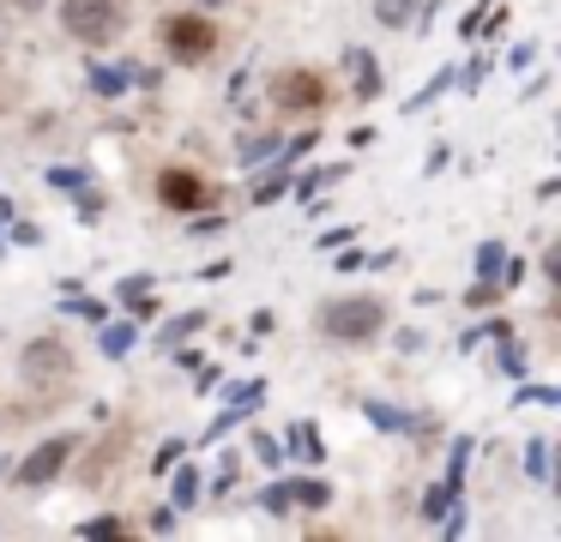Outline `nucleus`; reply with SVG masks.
<instances>
[{
  "instance_id": "nucleus-1",
  "label": "nucleus",
  "mask_w": 561,
  "mask_h": 542,
  "mask_svg": "<svg viewBox=\"0 0 561 542\" xmlns=\"http://www.w3.org/2000/svg\"><path fill=\"white\" fill-rule=\"evenodd\" d=\"M380 325H387V308L368 296H339L320 308V332L339 337V344H363V337H375Z\"/></svg>"
},
{
  "instance_id": "nucleus-2",
  "label": "nucleus",
  "mask_w": 561,
  "mask_h": 542,
  "mask_svg": "<svg viewBox=\"0 0 561 542\" xmlns=\"http://www.w3.org/2000/svg\"><path fill=\"white\" fill-rule=\"evenodd\" d=\"M61 24H67V31H73L85 48H103V43H115V36H122L127 12H122V0H67V7H61Z\"/></svg>"
},
{
  "instance_id": "nucleus-3",
  "label": "nucleus",
  "mask_w": 561,
  "mask_h": 542,
  "mask_svg": "<svg viewBox=\"0 0 561 542\" xmlns=\"http://www.w3.org/2000/svg\"><path fill=\"white\" fill-rule=\"evenodd\" d=\"M163 43H170L175 60H206L211 48H218V24L199 19V12H182V19L163 24Z\"/></svg>"
},
{
  "instance_id": "nucleus-4",
  "label": "nucleus",
  "mask_w": 561,
  "mask_h": 542,
  "mask_svg": "<svg viewBox=\"0 0 561 542\" xmlns=\"http://www.w3.org/2000/svg\"><path fill=\"white\" fill-rule=\"evenodd\" d=\"M67 373H73V356H67V344H55V337H31V349H25V385L49 392V385L67 380Z\"/></svg>"
},
{
  "instance_id": "nucleus-5",
  "label": "nucleus",
  "mask_w": 561,
  "mask_h": 542,
  "mask_svg": "<svg viewBox=\"0 0 561 542\" xmlns=\"http://www.w3.org/2000/svg\"><path fill=\"white\" fill-rule=\"evenodd\" d=\"M79 452V440L73 434H55V440H43L37 452L25 458V464H19V482H25V488H43V482H55L67 470V458Z\"/></svg>"
},
{
  "instance_id": "nucleus-6",
  "label": "nucleus",
  "mask_w": 561,
  "mask_h": 542,
  "mask_svg": "<svg viewBox=\"0 0 561 542\" xmlns=\"http://www.w3.org/2000/svg\"><path fill=\"white\" fill-rule=\"evenodd\" d=\"M272 96H278L284 108H320V103H327V79L308 72V67H290V72L272 79Z\"/></svg>"
},
{
  "instance_id": "nucleus-7",
  "label": "nucleus",
  "mask_w": 561,
  "mask_h": 542,
  "mask_svg": "<svg viewBox=\"0 0 561 542\" xmlns=\"http://www.w3.org/2000/svg\"><path fill=\"white\" fill-rule=\"evenodd\" d=\"M158 199L170 205V211H194V205H206V181H199L194 169H163V175H158Z\"/></svg>"
},
{
  "instance_id": "nucleus-8",
  "label": "nucleus",
  "mask_w": 561,
  "mask_h": 542,
  "mask_svg": "<svg viewBox=\"0 0 561 542\" xmlns=\"http://www.w3.org/2000/svg\"><path fill=\"white\" fill-rule=\"evenodd\" d=\"M495 368L507 373V380H525V368H531V361H525V344H519V337H507V332H501V349H495Z\"/></svg>"
},
{
  "instance_id": "nucleus-9",
  "label": "nucleus",
  "mask_w": 561,
  "mask_h": 542,
  "mask_svg": "<svg viewBox=\"0 0 561 542\" xmlns=\"http://www.w3.org/2000/svg\"><path fill=\"white\" fill-rule=\"evenodd\" d=\"M139 67H91V84H98V96H122L127 84H134Z\"/></svg>"
},
{
  "instance_id": "nucleus-10",
  "label": "nucleus",
  "mask_w": 561,
  "mask_h": 542,
  "mask_svg": "<svg viewBox=\"0 0 561 542\" xmlns=\"http://www.w3.org/2000/svg\"><path fill=\"white\" fill-rule=\"evenodd\" d=\"M375 19L387 24V31H411V19H416V0H375Z\"/></svg>"
},
{
  "instance_id": "nucleus-11",
  "label": "nucleus",
  "mask_w": 561,
  "mask_h": 542,
  "mask_svg": "<svg viewBox=\"0 0 561 542\" xmlns=\"http://www.w3.org/2000/svg\"><path fill=\"white\" fill-rule=\"evenodd\" d=\"M199 500V470L194 464H182V458H175V512H182V506H194Z\"/></svg>"
},
{
  "instance_id": "nucleus-12",
  "label": "nucleus",
  "mask_w": 561,
  "mask_h": 542,
  "mask_svg": "<svg viewBox=\"0 0 561 542\" xmlns=\"http://www.w3.org/2000/svg\"><path fill=\"white\" fill-rule=\"evenodd\" d=\"M199 325H206V313H182V320H170V325L158 332V344H163V349H175V344H187V337H194Z\"/></svg>"
},
{
  "instance_id": "nucleus-13",
  "label": "nucleus",
  "mask_w": 561,
  "mask_h": 542,
  "mask_svg": "<svg viewBox=\"0 0 561 542\" xmlns=\"http://www.w3.org/2000/svg\"><path fill=\"white\" fill-rule=\"evenodd\" d=\"M501 265H507V247H501V241H483V247H477V277H483V284H495Z\"/></svg>"
},
{
  "instance_id": "nucleus-14",
  "label": "nucleus",
  "mask_w": 561,
  "mask_h": 542,
  "mask_svg": "<svg viewBox=\"0 0 561 542\" xmlns=\"http://www.w3.org/2000/svg\"><path fill=\"white\" fill-rule=\"evenodd\" d=\"M284 488H290L296 506H314V512H320V506H332V488H327V482H284Z\"/></svg>"
},
{
  "instance_id": "nucleus-15",
  "label": "nucleus",
  "mask_w": 561,
  "mask_h": 542,
  "mask_svg": "<svg viewBox=\"0 0 561 542\" xmlns=\"http://www.w3.org/2000/svg\"><path fill=\"white\" fill-rule=\"evenodd\" d=\"M61 313H73V320H91V325L110 320V308H103L98 296H67V301H61Z\"/></svg>"
},
{
  "instance_id": "nucleus-16",
  "label": "nucleus",
  "mask_w": 561,
  "mask_h": 542,
  "mask_svg": "<svg viewBox=\"0 0 561 542\" xmlns=\"http://www.w3.org/2000/svg\"><path fill=\"white\" fill-rule=\"evenodd\" d=\"M453 500H459V482H435V488L423 494V518H440Z\"/></svg>"
},
{
  "instance_id": "nucleus-17",
  "label": "nucleus",
  "mask_w": 561,
  "mask_h": 542,
  "mask_svg": "<svg viewBox=\"0 0 561 542\" xmlns=\"http://www.w3.org/2000/svg\"><path fill=\"white\" fill-rule=\"evenodd\" d=\"M380 84H387V79H380V60L375 55L356 60V96H380Z\"/></svg>"
},
{
  "instance_id": "nucleus-18",
  "label": "nucleus",
  "mask_w": 561,
  "mask_h": 542,
  "mask_svg": "<svg viewBox=\"0 0 561 542\" xmlns=\"http://www.w3.org/2000/svg\"><path fill=\"white\" fill-rule=\"evenodd\" d=\"M368 422H375V428H387V434H404V428H416V422H411V416H399L392 404H368Z\"/></svg>"
},
{
  "instance_id": "nucleus-19",
  "label": "nucleus",
  "mask_w": 561,
  "mask_h": 542,
  "mask_svg": "<svg viewBox=\"0 0 561 542\" xmlns=\"http://www.w3.org/2000/svg\"><path fill=\"white\" fill-rule=\"evenodd\" d=\"M525 476H531V482H549V440H531V446H525Z\"/></svg>"
},
{
  "instance_id": "nucleus-20",
  "label": "nucleus",
  "mask_w": 561,
  "mask_h": 542,
  "mask_svg": "<svg viewBox=\"0 0 561 542\" xmlns=\"http://www.w3.org/2000/svg\"><path fill=\"white\" fill-rule=\"evenodd\" d=\"M134 325H103V356H127V349H134Z\"/></svg>"
},
{
  "instance_id": "nucleus-21",
  "label": "nucleus",
  "mask_w": 561,
  "mask_h": 542,
  "mask_svg": "<svg viewBox=\"0 0 561 542\" xmlns=\"http://www.w3.org/2000/svg\"><path fill=\"white\" fill-rule=\"evenodd\" d=\"M278 193H290V169H278V175H266V181H254V205H272Z\"/></svg>"
},
{
  "instance_id": "nucleus-22",
  "label": "nucleus",
  "mask_w": 561,
  "mask_h": 542,
  "mask_svg": "<svg viewBox=\"0 0 561 542\" xmlns=\"http://www.w3.org/2000/svg\"><path fill=\"white\" fill-rule=\"evenodd\" d=\"M79 537H85V542H103V537H122V518H85V524H79Z\"/></svg>"
},
{
  "instance_id": "nucleus-23",
  "label": "nucleus",
  "mask_w": 561,
  "mask_h": 542,
  "mask_svg": "<svg viewBox=\"0 0 561 542\" xmlns=\"http://www.w3.org/2000/svg\"><path fill=\"white\" fill-rule=\"evenodd\" d=\"M278 151V132H254V139L242 145V163H260V157H272Z\"/></svg>"
},
{
  "instance_id": "nucleus-24",
  "label": "nucleus",
  "mask_w": 561,
  "mask_h": 542,
  "mask_svg": "<svg viewBox=\"0 0 561 542\" xmlns=\"http://www.w3.org/2000/svg\"><path fill=\"white\" fill-rule=\"evenodd\" d=\"M290 446H296L302 458H320V434L308 428V422H296V428H290Z\"/></svg>"
},
{
  "instance_id": "nucleus-25",
  "label": "nucleus",
  "mask_w": 561,
  "mask_h": 542,
  "mask_svg": "<svg viewBox=\"0 0 561 542\" xmlns=\"http://www.w3.org/2000/svg\"><path fill=\"white\" fill-rule=\"evenodd\" d=\"M254 506H260V512H290V488H284V482H272V488L260 494Z\"/></svg>"
},
{
  "instance_id": "nucleus-26",
  "label": "nucleus",
  "mask_w": 561,
  "mask_h": 542,
  "mask_svg": "<svg viewBox=\"0 0 561 542\" xmlns=\"http://www.w3.org/2000/svg\"><path fill=\"white\" fill-rule=\"evenodd\" d=\"M489 12H495V0H477V7L459 19V36H477V31H483V19H489Z\"/></svg>"
},
{
  "instance_id": "nucleus-27",
  "label": "nucleus",
  "mask_w": 561,
  "mask_h": 542,
  "mask_svg": "<svg viewBox=\"0 0 561 542\" xmlns=\"http://www.w3.org/2000/svg\"><path fill=\"white\" fill-rule=\"evenodd\" d=\"M327 181H339V169H314V175H302V181H296V193H302V199H314Z\"/></svg>"
},
{
  "instance_id": "nucleus-28",
  "label": "nucleus",
  "mask_w": 561,
  "mask_h": 542,
  "mask_svg": "<svg viewBox=\"0 0 561 542\" xmlns=\"http://www.w3.org/2000/svg\"><path fill=\"white\" fill-rule=\"evenodd\" d=\"M242 416H248L242 404H236V410H224V416H218V422H211V428H206V440H224V434H230V428H236V422H242Z\"/></svg>"
},
{
  "instance_id": "nucleus-29",
  "label": "nucleus",
  "mask_w": 561,
  "mask_h": 542,
  "mask_svg": "<svg viewBox=\"0 0 561 542\" xmlns=\"http://www.w3.org/2000/svg\"><path fill=\"white\" fill-rule=\"evenodd\" d=\"M254 458H260V464H278V458H284V446L272 440V434H254Z\"/></svg>"
},
{
  "instance_id": "nucleus-30",
  "label": "nucleus",
  "mask_w": 561,
  "mask_h": 542,
  "mask_svg": "<svg viewBox=\"0 0 561 542\" xmlns=\"http://www.w3.org/2000/svg\"><path fill=\"white\" fill-rule=\"evenodd\" d=\"M49 181H55V187H67V193H79V187H85V169H49Z\"/></svg>"
},
{
  "instance_id": "nucleus-31",
  "label": "nucleus",
  "mask_w": 561,
  "mask_h": 542,
  "mask_svg": "<svg viewBox=\"0 0 561 542\" xmlns=\"http://www.w3.org/2000/svg\"><path fill=\"white\" fill-rule=\"evenodd\" d=\"M519 404H561V392H556V385H525Z\"/></svg>"
},
{
  "instance_id": "nucleus-32",
  "label": "nucleus",
  "mask_w": 561,
  "mask_h": 542,
  "mask_svg": "<svg viewBox=\"0 0 561 542\" xmlns=\"http://www.w3.org/2000/svg\"><path fill=\"white\" fill-rule=\"evenodd\" d=\"M182 452H187V446H182V440H163V452H158V458H151V470H170V464H175V458H182Z\"/></svg>"
},
{
  "instance_id": "nucleus-33",
  "label": "nucleus",
  "mask_w": 561,
  "mask_h": 542,
  "mask_svg": "<svg viewBox=\"0 0 561 542\" xmlns=\"http://www.w3.org/2000/svg\"><path fill=\"white\" fill-rule=\"evenodd\" d=\"M447 84H453V79H447V72H435V79H428V84H423V91H416V96H411V108H416V103H428V96H440V91H447Z\"/></svg>"
},
{
  "instance_id": "nucleus-34",
  "label": "nucleus",
  "mask_w": 561,
  "mask_h": 542,
  "mask_svg": "<svg viewBox=\"0 0 561 542\" xmlns=\"http://www.w3.org/2000/svg\"><path fill=\"white\" fill-rule=\"evenodd\" d=\"M139 296H151V284H146V277H127V284H122V301H139Z\"/></svg>"
},
{
  "instance_id": "nucleus-35",
  "label": "nucleus",
  "mask_w": 561,
  "mask_h": 542,
  "mask_svg": "<svg viewBox=\"0 0 561 542\" xmlns=\"http://www.w3.org/2000/svg\"><path fill=\"white\" fill-rule=\"evenodd\" d=\"M483 72H489V60H471V67H465V91H477V84H483Z\"/></svg>"
},
{
  "instance_id": "nucleus-36",
  "label": "nucleus",
  "mask_w": 561,
  "mask_h": 542,
  "mask_svg": "<svg viewBox=\"0 0 561 542\" xmlns=\"http://www.w3.org/2000/svg\"><path fill=\"white\" fill-rule=\"evenodd\" d=\"M531 60H537V48H531V43H519V48L507 55V67H531Z\"/></svg>"
},
{
  "instance_id": "nucleus-37",
  "label": "nucleus",
  "mask_w": 561,
  "mask_h": 542,
  "mask_svg": "<svg viewBox=\"0 0 561 542\" xmlns=\"http://www.w3.org/2000/svg\"><path fill=\"white\" fill-rule=\"evenodd\" d=\"M465 301H471V308H489V301H495V284H477Z\"/></svg>"
},
{
  "instance_id": "nucleus-38",
  "label": "nucleus",
  "mask_w": 561,
  "mask_h": 542,
  "mask_svg": "<svg viewBox=\"0 0 561 542\" xmlns=\"http://www.w3.org/2000/svg\"><path fill=\"white\" fill-rule=\"evenodd\" d=\"M13 7H25V12H37V7H43V0H13Z\"/></svg>"
}]
</instances>
